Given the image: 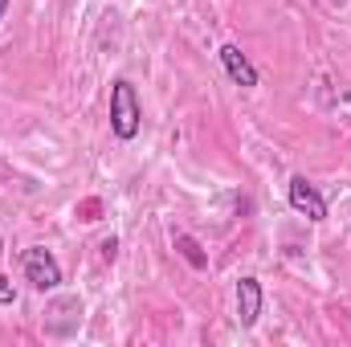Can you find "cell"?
Instances as JSON below:
<instances>
[{"label":"cell","mask_w":351,"mask_h":347,"mask_svg":"<svg viewBox=\"0 0 351 347\" xmlns=\"http://www.w3.org/2000/svg\"><path fill=\"white\" fill-rule=\"evenodd\" d=\"M139 127H143V110H139L135 86H131L127 78H119V82L110 86V131L127 143V139L139 135Z\"/></svg>","instance_id":"6da1fadb"},{"label":"cell","mask_w":351,"mask_h":347,"mask_svg":"<svg viewBox=\"0 0 351 347\" xmlns=\"http://www.w3.org/2000/svg\"><path fill=\"white\" fill-rule=\"evenodd\" d=\"M21 270H25V282L33 286V290H58L62 286V265L58 258L45 250V246H29L25 254H21Z\"/></svg>","instance_id":"7a4b0ae2"},{"label":"cell","mask_w":351,"mask_h":347,"mask_svg":"<svg viewBox=\"0 0 351 347\" xmlns=\"http://www.w3.org/2000/svg\"><path fill=\"white\" fill-rule=\"evenodd\" d=\"M286 196H290V208L302 213L306 221H323V217H327V200H323V192H319L306 176H294L290 188H286Z\"/></svg>","instance_id":"3957f363"},{"label":"cell","mask_w":351,"mask_h":347,"mask_svg":"<svg viewBox=\"0 0 351 347\" xmlns=\"http://www.w3.org/2000/svg\"><path fill=\"white\" fill-rule=\"evenodd\" d=\"M221 66H225V74H229L237 86H245V90L258 86V66H254L237 45H221Z\"/></svg>","instance_id":"277c9868"},{"label":"cell","mask_w":351,"mask_h":347,"mask_svg":"<svg viewBox=\"0 0 351 347\" xmlns=\"http://www.w3.org/2000/svg\"><path fill=\"white\" fill-rule=\"evenodd\" d=\"M258 315H262V282L258 278H241L237 282V323L254 327Z\"/></svg>","instance_id":"5b68a950"},{"label":"cell","mask_w":351,"mask_h":347,"mask_svg":"<svg viewBox=\"0 0 351 347\" xmlns=\"http://www.w3.org/2000/svg\"><path fill=\"white\" fill-rule=\"evenodd\" d=\"M176 250H180V258L188 261L192 270H204V265H208L204 250H200V241H196L192 233H176Z\"/></svg>","instance_id":"8992f818"},{"label":"cell","mask_w":351,"mask_h":347,"mask_svg":"<svg viewBox=\"0 0 351 347\" xmlns=\"http://www.w3.org/2000/svg\"><path fill=\"white\" fill-rule=\"evenodd\" d=\"M4 302H16V286L0 274V307H4Z\"/></svg>","instance_id":"52a82bcc"},{"label":"cell","mask_w":351,"mask_h":347,"mask_svg":"<svg viewBox=\"0 0 351 347\" xmlns=\"http://www.w3.org/2000/svg\"><path fill=\"white\" fill-rule=\"evenodd\" d=\"M114 254H119V241H114V237H110V241H102V258L114 261Z\"/></svg>","instance_id":"ba28073f"},{"label":"cell","mask_w":351,"mask_h":347,"mask_svg":"<svg viewBox=\"0 0 351 347\" xmlns=\"http://www.w3.org/2000/svg\"><path fill=\"white\" fill-rule=\"evenodd\" d=\"M8 8H12V0H0V21L8 16Z\"/></svg>","instance_id":"9c48e42d"}]
</instances>
